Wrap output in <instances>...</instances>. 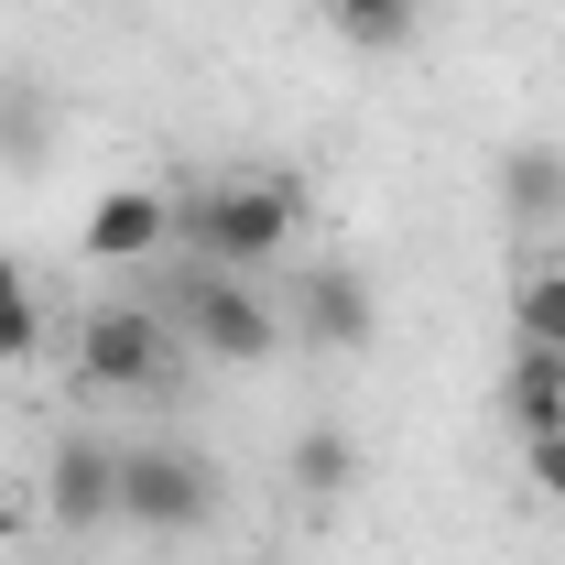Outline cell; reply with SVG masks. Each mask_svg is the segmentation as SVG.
Wrapping results in <instances>:
<instances>
[{"instance_id": "4fadbf2b", "label": "cell", "mask_w": 565, "mask_h": 565, "mask_svg": "<svg viewBox=\"0 0 565 565\" xmlns=\"http://www.w3.org/2000/svg\"><path fill=\"white\" fill-rule=\"evenodd\" d=\"M33 349H44V305L0 294V370H33Z\"/></svg>"}, {"instance_id": "7c38bea8", "label": "cell", "mask_w": 565, "mask_h": 565, "mask_svg": "<svg viewBox=\"0 0 565 565\" xmlns=\"http://www.w3.org/2000/svg\"><path fill=\"white\" fill-rule=\"evenodd\" d=\"M327 22L349 33L359 55H403V44L424 33V0H327Z\"/></svg>"}, {"instance_id": "2e32d148", "label": "cell", "mask_w": 565, "mask_h": 565, "mask_svg": "<svg viewBox=\"0 0 565 565\" xmlns=\"http://www.w3.org/2000/svg\"><path fill=\"white\" fill-rule=\"evenodd\" d=\"M0 294H22V273H11V250H0Z\"/></svg>"}, {"instance_id": "9c48e42d", "label": "cell", "mask_w": 565, "mask_h": 565, "mask_svg": "<svg viewBox=\"0 0 565 565\" xmlns=\"http://www.w3.org/2000/svg\"><path fill=\"white\" fill-rule=\"evenodd\" d=\"M500 217L511 228H555L565 217V152L555 141H511L500 152Z\"/></svg>"}, {"instance_id": "5bb4252c", "label": "cell", "mask_w": 565, "mask_h": 565, "mask_svg": "<svg viewBox=\"0 0 565 565\" xmlns=\"http://www.w3.org/2000/svg\"><path fill=\"white\" fill-rule=\"evenodd\" d=\"M0 141H11L22 163L44 152V98H33V87H0Z\"/></svg>"}, {"instance_id": "5b68a950", "label": "cell", "mask_w": 565, "mask_h": 565, "mask_svg": "<svg viewBox=\"0 0 565 565\" xmlns=\"http://www.w3.org/2000/svg\"><path fill=\"white\" fill-rule=\"evenodd\" d=\"M282 338H305V349H327V359H359L370 338H381V294H370V273H349V262H305V273H294V305H282Z\"/></svg>"}, {"instance_id": "8992f818", "label": "cell", "mask_w": 565, "mask_h": 565, "mask_svg": "<svg viewBox=\"0 0 565 565\" xmlns=\"http://www.w3.org/2000/svg\"><path fill=\"white\" fill-rule=\"evenodd\" d=\"M163 250H174V185H109V196H87V217H76V262L141 273V262H163Z\"/></svg>"}, {"instance_id": "52a82bcc", "label": "cell", "mask_w": 565, "mask_h": 565, "mask_svg": "<svg viewBox=\"0 0 565 565\" xmlns=\"http://www.w3.org/2000/svg\"><path fill=\"white\" fill-rule=\"evenodd\" d=\"M44 522L55 533H109L120 522V446L109 435H55L44 446Z\"/></svg>"}, {"instance_id": "ba28073f", "label": "cell", "mask_w": 565, "mask_h": 565, "mask_svg": "<svg viewBox=\"0 0 565 565\" xmlns=\"http://www.w3.org/2000/svg\"><path fill=\"white\" fill-rule=\"evenodd\" d=\"M359 468H370V457H359L349 424H305V435L282 446V490L305 500V511H338V500L359 490Z\"/></svg>"}, {"instance_id": "9a60e30c", "label": "cell", "mask_w": 565, "mask_h": 565, "mask_svg": "<svg viewBox=\"0 0 565 565\" xmlns=\"http://www.w3.org/2000/svg\"><path fill=\"white\" fill-rule=\"evenodd\" d=\"M522 479H533V490L565 511V435H533V446H522Z\"/></svg>"}, {"instance_id": "277c9868", "label": "cell", "mask_w": 565, "mask_h": 565, "mask_svg": "<svg viewBox=\"0 0 565 565\" xmlns=\"http://www.w3.org/2000/svg\"><path fill=\"white\" fill-rule=\"evenodd\" d=\"M217 468L196 457V446H120V522L131 533H152V544H185V533H207L217 522Z\"/></svg>"}, {"instance_id": "6da1fadb", "label": "cell", "mask_w": 565, "mask_h": 565, "mask_svg": "<svg viewBox=\"0 0 565 565\" xmlns=\"http://www.w3.org/2000/svg\"><path fill=\"white\" fill-rule=\"evenodd\" d=\"M305 228V185L294 174H207V185H174V250L207 262V273H262L294 250Z\"/></svg>"}, {"instance_id": "3957f363", "label": "cell", "mask_w": 565, "mask_h": 565, "mask_svg": "<svg viewBox=\"0 0 565 565\" xmlns=\"http://www.w3.org/2000/svg\"><path fill=\"white\" fill-rule=\"evenodd\" d=\"M174 327L207 370H262L282 349V305L250 273H207V262H185V282H174Z\"/></svg>"}, {"instance_id": "7a4b0ae2", "label": "cell", "mask_w": 565, "mask_h": 565, "mask_svg": "<svg viewBox=\"0 0 565 565\" xmlns=\"http://www.w3.org/2000/svg\"><path fill=\"white\" fill-rule=\"evenodd\" d=\"M185 327H174V305H141V294H120V305H87L76 316V381L87 392H109V403H163L174 381H185Z\"/></svg>"}, {"instance_id": "30bf717a", "label": "cell", "mask_w": 565, "mask_h": 565, "mask_svg": "<svg viewBox=\"0 0 565 565\" xmlns=\"http://www.w3.org/2000/svg\"><path fill=\"white\" fill-rule=\"evenodd\" d=\"M500 414H511L522 446H533V435H565V359L511 349V370H500Z\"/></svg>"}, {"instance_id": "8fae6325", "label": "cell", "mask_w": 565, "mask_h": 565, "mask_svg": "<svg viewBox=\"0 0 565 565\" xmlns=\"http://www.w3.org/2000/svg\"><path fill=\"white\" fill-rule=\"evenodd\" d=\"M511 338L544 349V359H565V262H533V273L511 282Z\"/></svg>"}]
</instances>
